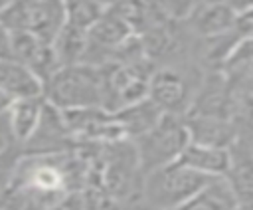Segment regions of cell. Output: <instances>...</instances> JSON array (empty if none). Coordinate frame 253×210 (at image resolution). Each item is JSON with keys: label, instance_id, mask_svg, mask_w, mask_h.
Returning <instances> with one entry per match:
<instances>
[{"label": "cell", "instance_id": "obj_1", "mask_svg": "<svg viewBox=\"0 0 253 210\" xmlns=\"http://www.w3.org/2000/svg\"><path fill=\"white\" fill-rule=\"evenodd\" d=\"M42 97L59 111L103 107L101 69L89 63L61 65L43 83Z\"/></svg>", "mask_w": 253, "mask_h": 210}, {"label": "cell", "instance_id": "obj_2", "mask_svg": "<svg viewBox=\"0 0 253 210\" xmlns=\"http://www.w3.org/2000/svg\"><path fill=\"white\" fill-rule=\"evenodd\" d=\"M210 178L174 160L144 174L136 210H174Z\"/></svg>", "mask_w": 253, "mask_h": 210}, {"label": "cell", "instance_id": "obj_3", "mask_svg": "<svg viewBox=\"0 0 253 210\" xmlns=\"http://www.w3.org/2000/svg\"><path fill=\"white\" fill-rule=\"evenodd\" d=\"M204 71L206 69H200L190 59L170 65H158L150 73L146 97L162 113L184 117L192 105Z\"/></svg>", "mask_w": 253, "mask_h": 210}, {"label": "cell", "instance_id": "obj_4", "mask_svg": "<svg viewBox=\"0 0 253 210\" xmlns=\"http://www.w3.org/2000/svg\"><path fill=\"white\" fill-rule=\"evenodd\" d=\"M188 129L184 117L162 113V117L140 137L132 139L142 172H150L164 164L178 160L180 153L188 145Z\"/></svg>", "mask_w": 253, "mask_h": 210}, {"label": "cell", "instance_id": "obj_5", "mask_svg": "<svg viewBox=\"0 0 253 210\" xmlns=\"http://www.w3.org/2000/svg\"><path fill=\"white\" fill-rule=\"evenodd\" d=\"M99 69L103 77V109L115 113L146 97L154 65L148 57H138L130 61H107Z\"/></svg>", "mask_w": 253, "mask_h": 210}, {"label": "cell", "instance_id": "obj_6", "mask_svg": "<svg viewBox=\"0 0 253 210\" xmlns=\"http://www.w3.org/2000/svg\"><path fill=\"white\" fill-rule=\"evenodd\" d=\"M10 57L28 67L42 81V87L47 77L61 67L51 44L40 40L32 32H10Z\"/></svg>", "mask_w": 253, "mask_h": 210}, {"label": "cell", "instance_id": "obj_7", "mask_svg": "<svg viewBox=\"0 0 253 210\" xmlns=\"http://www.w3.org/2000/svg\"><path fill=\"white\" fill-rule=\"evenodd\" d=\"M221 178L229 186L237 208L253 210V153L241 137L229 147V162Z\"/></svg>", "mask_w": 253, "mask_h": 210}, {"label": "cell", "instance_id": "obj_8", "mask_svg": "<svg viewBox=\"0 0 253 210\" xmlns=\"http://www.w3.org/2000/svg\"><path fill=\"white\" fill-rule=\"evenodd\" d=\"M235 12L225 6L221 0L211 2H198L192 12L182 20L184 28L194 36L196 40L202 38H215L221 36L235 26Z\"/></svg>", "mask_w": 253, "mask_h": 210}, {"label": "cell", "instance_id": "obj_9", "mask_svg": "<svg viewBox=\"0 0 253 210\" xmlns=\"http://www.w3.org/2000/svg\"><path fill=\"white\" fill-rule=\"evenodd\" d=\"M184 123L192 143L229 149L239 137V123L227 117L184 115Z\"/></svg>", "mask_w": 253, "mask_h": 210}, {"label": "cell", "instance_id": "obj_10", "mask_svg": "<svg viewBox=\"0 0 253 210\" xmlns=\"http://www.w3.org/2000/svg\"><path fill=\"white\" fill-rule=\"evenodd\" d=\"M28 16V32L51 44L63 26V0H22Z\"/></svg>", "mask_w": 253, "mask_h": 210}, {"label": "cell", "instance_id": "obj_11", "mask_svg": "<svg viewBox=\"0 0 253 210\" xmlns=\"http://www.w3.org/2000/svg\"><path fill=\"white\" fill-rule=\"evenodd\" d=\"M178 162L186 164L188 168H192L208 178L223 176L227 162H229V149L208 147V145L188 141V145L184 147V151L178 157Z\"/></svg>", "mask_w": 253, "mask_h": 210}, {"label": "cell", "instance_id": "obj_12", "mask_svg": "<svg viewBox=\"0 0 253 210\" xmlns=\"http://www.w3.org/2000/svg\"><path fill=\"white\" fill-rule=\"evenodd\" d=\"M43 105H45V99L42 95L22 97V99H14L10 103L6 117H8L10 131L16 139V143L20 145V149L36 131L40 117H42V111H43Z\"/></svg>", "mask_w": 253, "mask_h": 210}, {"label": "cell", "instance_id": "obj_13", "mask_svg": "<svg viewBox=\"0 0 253 210\" xmlns=\"http://www.w3.org/2000/svg\"><path fill=\"white\" fill-rule=\"evenodd\" d=\"M113 115L119 121L125 139L132 141V139L140 137L142 133H146L162 117V111L148 97H144L140 101H134V103H130V105L115 111Z\"/></svg>", "mask_w": 253, "mask_h": 210}, {"label": "cell", "instance_id": "obj_14", "mask_svg": "<svg viewBox=\"0 0 253 210\" xmlns=\"http://www.w3.org/2000/svg\"><path fill=\"white\" fill-rule=\"evenodd\" d=\"M235 198L221 176L210 178L194 196L174 210H235Z\"/></svg>", "mask_w": 253, "mask_h": 210}, {"label": "cell", "instance_id": "obj_15", "mask_svg": "<svg viewBox=\"0 0 253 210\" xmlns=\"http://www.w3.org/2000/svg\"><path fill=\"white\" fill-rule=\"evenodd\" d=\"M229 85L243 83L253 77V36L239 38L217 69Z\"/></svg>", "mask_w": 253, "mask_h": 210}, {"label": "cell", "instance_id": "obj_16", "mask_svg": "<svg viewBox=\"0 0 253 210\" xmlns=\"http://www.w3.org/2000/svg\"><path fill=\"white\" fill-rule=\"evenodd\" d=\"M105 8L107 6L101 0H63V24L87 32L99 20Z\"/></svg>", "mask_w": 253, "mask_h": 210}, {"label": "cell", "instance_id": "obj_17", "mask_svg": "<svg viewBox=\"0 0 253 210\" xmlns=\"http://www.w3.org/2000/svg\"><path fill=\"white\" fill-rule=\"evenodd\" d=\"M45 210H83V196H81V192L65 194L63 198H59Z\"/></svg>", "mask_w": 253, "mask_h": 210}, {"label": "cell", "instance_id": "obj_18", "mask_svg": "<svg viewBox=\"0 0 253 210\" xmlns=\"http://www.w3.org/2000/svg\"><path fill=\"white\" fill-rule=\"evenodd\" d=\"M0 57H10V32L4 28L2 22H0Z\"/></svg>", "mask_w": 253, "mask_h": 210}, {"label": "cell", "instance_id": "obj_19", "mask_svg": "<svg viewBox=\"0 0 253 210\" xmlns=\"http://www.w3.org/2000/svg\"><path fill=\"white\" fill-rule=\"evenodd\" d=\"M239 137L245 141V145L253 153V121H249V123H245V125L239 127Z\"/></svg>", "mask_w": 253, "mask_h": 210}, {"label": "cell", "instance_id": "obj_20", "mask_svg": "<svg viewBox=\"0 0 253 210\" xmlns=\"http://www.w3.org/2000/svg\"><path fill=\"white\" fill-rule=\"evenodd\" d=\"M10 103H12V99H10V97H8L4 91H0V115H4V113L8 111Z\"/></svg>", "mask_w": 253, "mask_h": 210}, {"label": "cell", "instance_id": "obj_21", "mask_svg": "<svg viewBox=\"0 0 253 210\" xmlns=\"http://www.w3.org/2000/svg\"><path fill=\"white\" fill-rule=\"evenodd\" d=\"M14 2H16V0H0V12H4V10H6L10 4H14Z\"/></svg>", "mask_w": 253, "mask_h": 210}, {"label": "cell", "instance_id": "obj_22", "mask_svg": "<svg viewBox=\"0 0 253 210\" xmlns=\"http://www.w3.org/2000/svg\"><path fill=\"white\" fill-rule=\"evenodd\" d=\"M101 2H103V4H105V6H111V4H115V2H117V0H101Z\"/></svg>", "mask_w": 253, "mask_h": 210}, {"label": "cell", "instance_id": "obj_23", "mask_svg": "<svg viewBox=\"0 0 253 210\" xmlns=\"http://www.w3.org/2000/svg\"><path fill=\"white\" fill-rule=\"evenodd\" d=\"M235 210H249V208H235Z\"/></svg>", "mask_w": 253, "mask_h": 210}]
</instances>
